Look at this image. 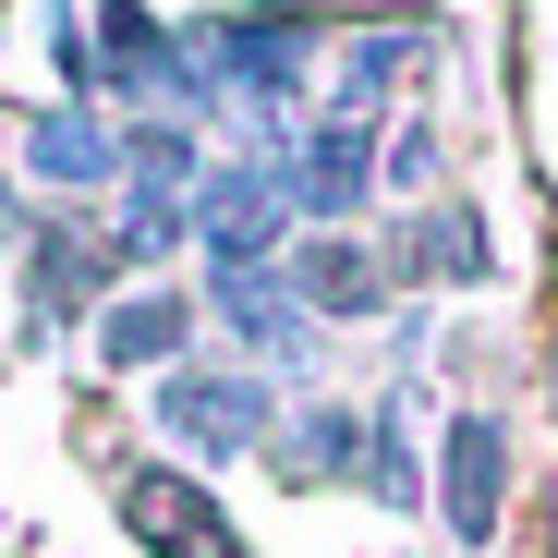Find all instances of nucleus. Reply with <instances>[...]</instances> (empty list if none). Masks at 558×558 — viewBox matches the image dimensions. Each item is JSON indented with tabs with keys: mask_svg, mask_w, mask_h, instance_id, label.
<instances>
[{
	"mask_svg": "<svg viewBox=\"0 0 558 558\" xmlns=\"http://www.w3.org/2000/svg\"><path fill=\"white\" fill-rule=\"evenodd\" d=\"M304 292H316L328 316H364V304H377V255H352V243H328V255H304Z\"/></svg>",
	"mask_w": 558,
	"mask_h": 558,
	"instance_id": "20e7f679",
	"label": "nucleus"
},
{
	"mask_svg": "<svg viewBox=\"0 0 558 558\" xmlns=\"http://www.w3.org/2000/svg\"><path fill=\"white\" fill-rule=\"evenodd\" d=\"M352 195H364V134L328 122V134L304 146V207H352Z\"/></svg>",
	"mask_w": 558,
	"mask_h": 558,
	"instance_id": "7ed1b4c3",
	"label": "nucleus"
},
{
	"mask_svg": "<svg viewBox=\"0 0 558 558\" xmlns=\"http://www.w3.org/2000/svg\"><path fill=\"white\" fill-rule=\"evenodd\" d=\"M498 461H510L498 413H461V425H449V461H437V474H449V522H461V534L498 522Z\"/></svg>",
	"mask_w": 558,
	"mask_h": 558,
	"instance_id": "f03ea898",
	"label": "nucleus"
},
{
	"mask_svg": "<svg viewBox=\"0 0 558 558\" xmlns=\"http://www.w3.org/2000/svg\"><path fill=\"white\" fill-rule=\"evenodd\" d=\"M134 522H146L170 558H243V546H231V522H219L195 486H182V474H134Z\"/></svg>",
	"mask_w": 558,
	"mask_h": 558,
	"instance_id": "f257e3e1",
	"label": "nucleus"
}]
</instances>
